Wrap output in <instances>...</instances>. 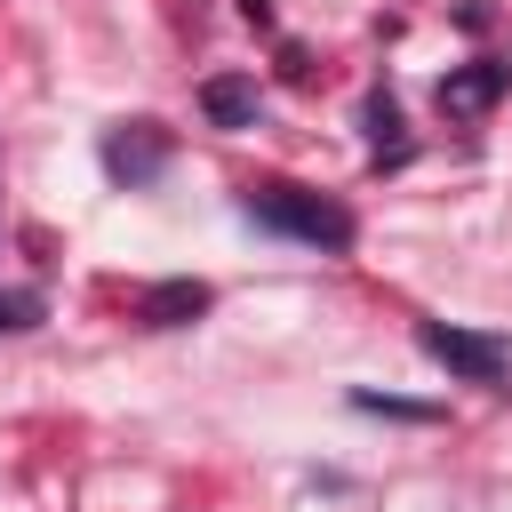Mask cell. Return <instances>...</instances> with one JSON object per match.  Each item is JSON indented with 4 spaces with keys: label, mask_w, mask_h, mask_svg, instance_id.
<instances>
[{
    "label": "cell",
    "mask_w": 512,
    "mask_h": 512,
    "mask_svg": "<svg viewBox=\"0 0 512 512\" xmlns=\"http://www.w3.org/2000/svg\"><path fill=\"white\" fill-rule=\"evenodd\" d=\"M248 216L264 224V232H288V240H304V248H352V208H336V200H320V192H304V184H256L248 192Z\"/></svg>",
    "instance_id": "cell-1"
},
{
    "label": "cell",
    "mask_w": 512,
    "mask_h": 512,
    "mask_svg": "<svg viewBox=\"0 0 512 512\" xmlns=\"http://www.w3.org/2000/svg\"><path fill=\"white\" fill-rule=\"evenodd\" d=\"M416 344H424L448 376H464V384H504V368H512V352H504L496 336H472V328H448V320H424Z\"/></svg>",
    "instance_id": "cell-2"
},
{
    "label": "cell",
    "mask_w": 512,
    "mask_h": 512,
    "mask_svg": "<svg viewBox=\"0 0 512 512\" xmlns=\"http://www.w3.org/2000/svg\"><path fill=\"white\" fill-rule=\"evenodd\" d=\"M160 168H168V136H160L152 120L112 128V136H104V176H120V184H152Z\"/></svg>",
    "instance_id": "cell-3"
},
{
    "label": "cell",
    "mask_w": 512,
    "mask_h": 512,
    "mask_svg": "<svg viewBox=\"0 0 512 512\" xmlns=\"http://www.w3.org/2000/svg\"><path fill=\"white\" fill-rule=\"evenodd\" d=\"M504 80H512L504 64H456V72L440 80V112H448V120H480V112L504 96Z\"/></svg>",
    "instance_id": "cell-4"
},
{
    "label": "cell",
    "mask_w": 512,
    "mask_h": 512,
    "mask_svg": "<svg viewBox=\"0 0 512 512\" xmlns=\"http://www.w3.org/2000/svg\"><path fill=\"white\" fill-rule=\"evenodd\" d=\"M208 304H216L208 280H160V288L136 296V320H144V328H184V320H200Z\"/></svg>",
    "instance_id": "cell-5"
},
{
    "label": "cell",
    "mask_w": 512,
    "mask_h": 512,
    "mask_svg": "<svg viewBox=\"0 0 512 512\" xmlns=\"http://www.w3.org/2000/svg\"><path fill=\"white\" fill-rule=\"evenodd\" d=\"M200 112H208L216 128H256V80H240V72L200 80Z\"/></svg>",
    "instance_id": "cell-6"
},
{
    "label": "cell",
    "mask_w": 512,
    "mask_h": 512,
    "mask_svg": "<svg viewBox=\"0 0 512 512\" xmlns=\"http://www.w3.org/2000/svg\"><path fill=\"white\" fill-rule=\"evenodd\" d=\"M32 320H40V296H32V288H8V296H0V336H8V328H32Z\"/></svg>",
    "instance_id": "cell-7"
}]
</instances>
